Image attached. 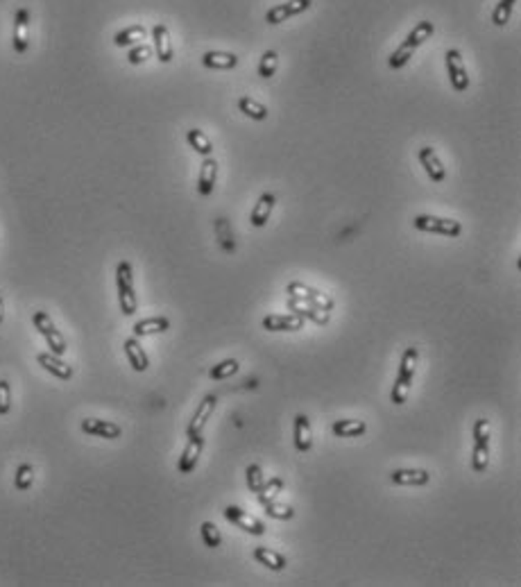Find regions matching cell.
<instances>
[{
	"label": "cell",
	"instance_id": "cell-10",
	"mask_svg": "<svg viewBox=\"0 0 521 587\" xmlns=\"http://www.w3.org/2000/svg\"><path fill=\"white\" fill-rule=\"evenodd\" d=\"M304 324L306 320L297 313H270L260 322L265 331H302Z\"/></svg>",
	"mask_w": 521,
	"mask_h": 587
},
{
	"label": "cell",
	"instance_id": "cell-9",
	"mask_svg": "<svg viewBox=\"0 0 521 587\" xmlns=\"http://www.w3.org/2000/svg\"><path fill=\"white\" fill-rule=\"evenodd\" d=\"M223 515H225V519H227L229 524L243 528V531L249 533V535H265V524L260 522V519H256L254 515H249L247 510H243V508L227 506L223 510Z\"/></svg>",
	"mask_w": 521,
	"mask_h": 587
},
{
	"label": "cell",
	"instance_id": "cell-21",
	"mask_svg": "<svg viewBox=\"0 0 521 587\" xmlns=\"http://www.w3.org/2000/svg\"><path fill=\"white\" fill-rule=\"evenodd\" d=\"M295 449L299 454H308L313 449V431H311V422L304 415V413H297L295 415Z\"/></svg>",
	"mask_w": 521,
	"mask_h": 587
},
{
	"label": "cell",
	"instance_id": "cell-30",
	"mask_svg": "<svg viewBox=\"0 0 521 587\" xmlns=\"http://www.w3.org/2000/svg\"><path fill=\"white\" fill-rule=\"evenodd\" d=\"M143 36H146V27L143 25H130V27H125V30L113 34V46L127 48V46H134L139 39H143Z\"/></svg>",
	"mask_w": 521,
	"mask_h": 587
},
{
	"label": "cell",
	"instance_id": "cell-39",
	"mask_svg": "<svg viewBox=\"0 0 521 587\" xmlns=\"http://www.w3.org/2000/svg\"><path fill=\"white\" fill-rule=\"evenodd\" d=\"M200 533H202V540H204V544L209 548H218L220 544H223V535H220L216 524L204 522V524H202V528H200Z\"/></svg>",
	"mask_w": 521,
	"mask_h": 587
},
{
	"label": "cell",
	"instance_id": "cell-31",
	"mask_svg": "<svg viewBox=\"0 0 521 587\" xmlns=\"http://www.w3.org/2000/svg\"><path fill=\"white\" fill-rule=\"evenodd\" d=\"M238 109L243 111L247 118H252V120H256V123H260V120L268 118V109H265L260 102H256L254 98H249V95H243V98H238Z\"/></svg>",
	"mask_w": 521,
	"mask_h": 587
},
{
	"label": "cell",
	"instance_id": "cell-42",
	"mask_svg": "<svg viewBox=\"0 0 521 587\" xmlns=\"http://www.w3.org/2000/svg\"><path fill=\"white\" fill-rule=\"evenodd\" d=\"M216 229H218V234H220V243H223V247L227 249V252H234V247H231V245L227 243V238L231 240V229H229V225L225 223V218H218V220H216Z\"/></svg>",
	"mask_w": 521,
	"mask_h": 587
},
{
	"label": "cell",
	"instance_id": "cell-34",
	"mask_svg": "<svg viewBox=\"0 0 521 587\" xmlns=\"http://www.w3.org/2000/svg\"><path fill=\"white\" fill-rule=\"evenodd\" d=\"M34 483V467L30 463H23L16 467V474H14V488L25 492V490H30Z\"/></svg>",
	"mask_w": 521,
	"mask_h": 587
},
{
	"label": "cell",
	"instance_id": "cell-22",
	"mask_svg": "<svg viewBox=\"0 0 521 587\" xmlns=\"http://www.w3.org/2000/svg\"><path fill=\"white\" fill-rule=\"evenodd\" d=\"M202 66L211 71H231L238 66V57L234 53H223V50H207L202 55Z\"/></svg>",
	"mask_w": 521,
	"mask_h": 587
},
{
	"label": "cell",
	"instance_id": "cell-35",
	"mask_svg": "<svg viewBox=\"0 0 521 587\" xmlns=\"http://www.w3.org/2000/svg\"><path fill=\"white\" fill-rule=\"evenodd\" d=\"M517 3L519 0H499V5L494 7V12H492V23L496 27H503L510 21V14H513Z\"/></svg>",
	"mask_w": 521,
	"mask_h": 587
},
{
	"label": "cell",
	"instance_id": "cell-6",
	"mask_svg": "<svg viewBox=\"0 0 521 587\" xmlns=\"http://www.w3.org/2000/svg\"><path fill=\"white\" fill-rule=\"evenodd\" d=\"M32 322H34V329L46 338L48 350H50L55 356H64L69 347H66V340H64V336L60 333V329H57V326L53 324L50 315H48L46 311H36L32 315Z\"/></svg>",
	"mask_w": 521,
	"mask_h": 587
},
{
	"label": "cell",
	"instance_id": "cell-14",
	"mask_svg": "<svg viewBox=\"0 0 521 587\" xmlns=\"http://www.w3.org/2000/svg\"><path fill=\"white\" fill-rule=\"evenodd\" d=\"M27 27H30V12H27L25 7H18L16 9V16H14V53L16 55H25L27 48H30V39H27Z\"/></svg>",
	"mask_w": 521,
	"mask_h": 587
},
{
	"label": "cell",
	"instance_id": "cell-36",
	"mask_svg": "<svg viewBox=\"0 0 521 587\" xmlns=\"http://www.w3.org/2000/svg\"><path fill=\"white\" fill-rule=\"evenodd\" d=\"M265 510V515L268 517H272V519H284V522H288V519H293L295 517V510L288 506V504H279L277 499L275 502H265V504H260Z\"/></svg>",
	"mask_w": 521,
	"mask_h": 587
},
{
	"label": "cell",
	"instance_id": "cell-3",
	"mask_svg": "<svg viewBox=\"0 0 521 587\" xmlns=\"http://www.w3.org/2000/svg\"><path fill=\"white\" fill-rule=\"evenodd\" d=\"M116 288H118V304L125 315L137 313V291H134V270L130 261H120L116 268Z\"/></svg>",
	"mask_w": 521,
	"mask_h": 587
},
{
	"label": "cell",
	"instance_id": "cell-12",
	"mask_svg": "<svg viewBox=\"0 0 521 587\" xmlns=\"http://www.w3.org/2000/svg\"><path fill=\"white\" fill-rule=\"evenodd\" d=\"M202 449H204V438H202V433L200 436H188V442H186L184 451H181L179 463H177L179 474H193V469L197 467V460L202 456Z\"/></svg>",
	"mask_w": 521,
	"mask_h": 587
},
{
	"label": "cell",
	"instance_id": "cell-13",
	"mask_svg": "<svg viewBox=\"0 0 521 587\" xmlns=\"http://www.w3.org/2000/svg\"><path fill=\"white\" fill-rule=\"evenodd\" d=\"M417 157H419V163L424 166V170H426V175H429V179L433 181V184H442V181L447 179V168H445V163L440 161L436 150L424 146V148H419Z\"/></svg>",
	"mask_w": 521,
	"mask_h": 587
},
{
	"label": "cell",
	"instance_id": "cell-8",
	"mask_svg": "<svg viewBox=\"0 0 521 587\" xmlns=\"http://www.w3.org/2000/svg\"><path fill=\"white\" fill-rule=\"evenodd\" d=\"M286 293H288V297H295V300H299V302L320 306V309H324V311H331V309H333V300H331L329 295L315 291V288L306 286V284H302V282H291V284L286 286Z\"/></svg>",
	"mask_w": 521,
	"mask_h": 587
},
{
	"label": "cell",
	"instance_id": "cell-4",
	"mask_svg": "<svg viewBox=\"0 0 521 587\" xmlns=\"http://www.w3.org/2000/svg\"><path fill=\"white\" fill-rule=\"evenodd\" d=\"M489 465V422L478 417L474 422V451H471V469L483 474Z\"/></svg>",
	"mask_w": 521,
	"mask_h": 587
},
{
	"label": "cell",
	"instance_id": "cell-26",
	"mask_svg": "<svg viewBox=\"0 0 521 587\" xmlns=\"http://www.w3.org/2000/svg\"><path fill=\"white\" fill-rule=\"evenodd\" d=\"M252 555L256 562L265 565L270 572H284L288 565L286 555H282L279 551H275V548H268V546H256Z\"/></svg>",
	"mask_w": 521,
	"mask_h": 587
},
{
	"label": "cell",
	"instance_id": "cell-43",
	"mask_svg": "<svg viewBox=\"0 0 521 587\" xmlns=\"http://www.w3.org/2000/svg\"><path fill=\"white\" fill-rule=\"evenodd\" d=\"M5 317V304H3V297H0V322H3Z\"/></svg>",
	"mask_w": 521,
	"mask_h": 587
},
{
	"label": "cell",
	"instance_id": "cell-1",
	"mask_svg": "<svg viewBox=\"0 0 521 587\" xmlns=\"http://www.w3.org/2000/svg\"><path fill=\"white\" fill-rule=\"evenodd\" d=\"M433 32H436V25H433L431 21H419L417 25L412 27V30L408 32L406 39L401 41V46L390 55V60H388V66L392 71H401L403 66H406L410 62V57L415 55V50H417L419 46L426 43Z\"/></svg>",
	"mask_w": 521,
	"mask_h": 587
},
{
	"label": "cell",
	"instance_id": "cell-7",
	"mask_svg": "<svg viewBox=\"0 0 521 587\" xmlns=\"http://www.w3.org/2000/svg\"><path fill=\"white\" fill-rule=\"evenodd\" d=\"M445 64H447V75H449V82L453 86V91L465 93L469 89V75H467V69H465V62H462L460 50H456V48L447 50Z\"/></svg>",
	"mask_w": 521,
	"mask_h": 587
},
{
	"label": "cell",
	"instance_id": "cell-16",
	"mask_svg": "<svg viewBox=\"0 0 521 587\" xmlns=\"http://www.w3.org/2000/svg\"><path fill=\"white\" fill-rule=\"evenodd\" d=\"M216 403H218V399L214 397V394H207V397L202 399V403L197 406L195 415H193L190 424L186 429V436H200V433L204 431V427L209 424V420L216 410Z\"/></svg>",
	"mask_w": 521,
	"mask_h": 587
},
{
	"label": "cell",
	"instance_id": "cell-25",
	"mask_svg": "<svg viewBox=\"0 0 521 587\" xmlns=\"http://www.w3.org/2000/svg\"><path fill=\"white\" fill-rule=\"evenodd\" d=\"M125 356H127V361H130V365L137 372H146L148 368H150V359H148V354H146V350L141 347V343H139V338L137 336H134V338H127L125 340Z\"/></svg>",
	"mask_w": 521,
	"mask_h": 587
},
{
	"label": "cell",
	"instance_id": "cell-23",
	"mask_svg": "<svg viewBox=\"0 0 521 587\" xmlns=\"http://www.w3.org/2000/svg\"><path fill=\"white\" fill-rule=\"evenodd\" d=\"M277 205V195L275 193H260V198L256 200V205L249 214V223L254 227H265L270 216H272V209Z\"/></svg>",
	"mask_w": 521,
	"mask_h": 587
},
{
	"label": "cell",
	"instance_id": "cell-29",
	"mask_svg": "<svg viewBox=\"0 0 521 587\" xmlns=\"http://www.w3.org/2000/svg\"><path fill=\"white\" fill-rule=\"evenodd\" d=\"M186 141H188V146L197 152V155H202V157L214 155V143H211V139L202 130H188Z\"/></svg>",
	"mask_w": 521,
	"mask_h": 587
},
{
	"label": "cell",
	"instance_id": "cell-11",
	"mask_svg": "<svg viewBox=\"0 0 521 587\" xmlns=\"http://www.w3.org/2000/svg\"><path fill=\"white\" fill-rule=\"evenodd\" d=\"M308 7H311V0H288V3H284V5H275L265 12V23L279 25V23L288 21V18L306 12Z\"/></svg>",
	"mask_w": 521,
	"mask_h": 587
},
{
	"label": "cell",
	"instance_id": "cell-19",
	"mask_svg": "<svg viewBox=\"0 0 521 587\" xmlns=\"http://www.w3.org/2000/svg\"><path fill=\"white\" fill-rule=\"evenodd\" d=\"M216 179H218V161L214 157H204L197 177V193L202 198H209L216 188Z\"/></svg>",
	"mask_w": 521,
	"mask_h": 587
},
{
	"label": "cell",
	"instance_id": "cell-2",
	"mask_svg": "<svg viewBox=\"0 0 521 587\" xmlns=\"http://www.w3.org/2000/svg\"><path fill=\"white\" fill-rule=\"evenodd\" d=\"M417 356L419 350L417 347H406V352L401 354V363H399V374L392 383V392L390 399L394 406H403L410 394L412 388V379H415V370H417Z\"/></svg>",
	"mask_w": 521,
	"mask_h": 587
},
{
	"label": "cell",
	"instance_id": "cell-40",
	"mask_svg": "<svg viewBox=\"0 0 521 587\" xmlns=\"http://www.w3.org/2000/svg\"><path fill=\"white\" fill-rule=\"evenodd\" d=\"M150 57H152V48L146 46V43H139V46H134L132 50L127 53V62H130L132 66H139V64H143V62H148Z\"/></svg>",
	"mask_w": 521,
	"mask_h": 587
},
{
	"label": "cell",
	"instance_id": "cell-38",
	"mask_svg": "<svg viewBox=\"0 0 521 587\" xmlns=\"http://www.w3.org/2000/svg\"><path fill=\"white\" fill-rule=\"evenodd\" d=\"M245 478H247V488H249V492H254L258 495L260 492V488H263L265 483V474H263V469H260V465H249L245 469Z\"/></svg>",
	"mask_w": 521,
	"mask_h": 587
},
{
	"label": "cell",
	"instance_id": "cell-27",
	"mask_svg": "<svg viewBox=\"0 0 521 587\" xmlns=\"http://www.w3.org/2000/svg\"><path fill=\"white\" fill-rule=\"evenodd\" d=\"M170 329V320L163 315L157 317H146V320H139L134 324V336L137 338H143V336H154V333H163Z\"/></svg>",
	"mask_w": 521,
	"mask_h": 587
},
{
	"label": "cell",
	"instance_id": "cell-17",
	"mask_svg": "<svg viewBox=\"0 0 521 587\" xmlns=\"http://www.w3.org/2000/svg\"><path fill=\"white\" fill-rule=\"evenodd\" d=\"M82 431L86 436H95V438H104V440H116V438H120V433H123V429L118 424H113L109 420H98V417L82 420Z\"/></svg>",
	"mask_w": 521,
	"mask_h": 587
},
{
	"label": "cell",
	"instance_id": "cell-24",
	"mask_svg": "<svg viewBox=\"0 0 521 587\" xmlns=\"http://www.w3.org/2000/svg\"><path fill=\"white\" fill-rule=\"evenodd\" d=\"M390 481L394 485H410V488H422L431 481V474L426 469H394L390 474Z\"/></svg>",
	"mask_w": 521,
	"mask_h": 587
},
{
	"label": "cell",
	"instance_id": "cell-33",
	"mask_svg": "<svg viewBox=\"0 0 521 587\" xmlns=\"http://www.w3.org/2000/svg\"><path fill=\"white\" fill-rule=\"evenodd\" d=\"M238 361L236 359H227V361H220L218 365H214V368L209 370V377L214 379V381H223V379H229V377H234V374L238 372Z\"/></svg>",
	"mask_w": 521,
	"mask_h": 587
},
{
	"label": "cell",
	"instance_id": "cell-20",
	"mask_svg": "<svg viewBox=\"0 0 521 587\" xmlns=\"http://www.w3.org/2000/svg\"><path fill=\"white\" fill-rule=\"evenodd\" d=\"M36 363L41 365V368H43L46 372H50L53 377L62 379V381H69V379L73 377V368H71V365L64 363L62 356H55L53 352H50V354H48V352L39 354V356H36Z\"/></svg>",
	"mask_w": 521,
	"mask_h": 587
},
{
	"label": "cell",
	"instance_id": "cell-28",
	"mask_svg": "<svg viewBox=\"0 0 521 587\" xmlns=\"http://www.w3.org/2000/svg\"><path fill=\"white\" fill-rule=\"evenodd\" d=\"M365 431H368V424L363 420H338L331 427L335 438H359Z\"/></svg>",
	"mask_w": 521,
	"mask_h": 587
},
{
	"label": "cell",
	"instance_id": "cell-5",
	"mask_svg": "<svg viewBox=\"0 0 521 587\" xmlns=\"http://www.w3.org/2000/svg\"><path fill=\"white\" fill-rule=\"evenodd\" d=\"M412 227L419 229V232L426 234H440L447 238H456L462 234V225L453 218H440V216H429V214H419L412 218Z\"/></svg>",
	"mask_w": 521,
	"mask_h": 587
},
{
	"label": "cell",
	"instance_id": "cell-37",
	"mask_svg": "<svg viewBox=\"0 0 521 587\" xmlns=\"http://www.w3.org/2000/svg\"><path fill=\"white\" fill-rule=\"evenodd\" d=\"M277 66H279V55L275 50H265L258 62V75L263 80H270L277 73Z\"/></svg>",
	"mask_w": 521,
	"mask_h": 587
},
{
	"label": "cell",
	"instance_id": "cell-41",
	"mask_svg": "<svg viewBox=\"0 0 521 587\" xmlns=\"http://www.w3.org/2000/svg\"><path fill=\"white\" fill-rule=\"evenodd\" d=\"M12 408V388L5 379H0V415H7Z\"/></svg>",
	"mask_w": 521,
	"mask_h": 587
},
{
	"label": "cell",
	"instance_id": "cell-32",
	"mask_svg": "<svg viewBox=\"0 0 521 587\" xmlns=\"http://www.w3.org/2000/svg\"><path fill=\"white\" fill-rule=\"evenodd\" d=\"M284 492V478L282 476H275V478H270L263 483V488H260V492L256 495L258 497V504H265V502H275V499Z\"/></svg>",
	"mask_w": 521,
	"mask_h": 587
},
{
	"label": "cell",
	"instance_id": "cell-15",
	"mask_svg": "<svg viewBox=\"0 0 521 587\" xmlns=\"http://www.w3.org/2000/svg\"><path fill=\"white\" fill-rule=\"evenodd\" d=\"M288 311H291V313H297L299 317H304V320H311V322L320 324V326L329 324V320H331L329 311L320 309V306H313V304L299 302V300H295V297H288Z\"/></svg>",
	"mask_w": 521,
	"mask_h": 587
},
{
	"label": "cell",
	"instance_id": "cell-18",
	"mask_svg": "<svg viewBox=\"0 0 521 587\" xmlns=\"http://www.w3.org/2000/svg\"><path fill=\"white\" fill-rule=\"evenodd\" d=\"M152 41H154V50H157V60L161 64H170L172 57H175V50H172L168 27L163 23H157L152 27Z\"/></svg>",
	"mask_w": 521,
	"mask_h": 587
}]
</instances>
